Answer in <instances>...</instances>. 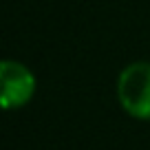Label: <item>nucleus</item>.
Returning <instances> with one entry per match:
<instances>
[{"label": "nucleus", "mask_w": 150, "mask_h": 150, "mask_svg": "<svg viewBox=\"0 0 150 150\" xmlns=\"http://www.w3.org/2000/svg\"><path fill=\"white\" fill-rule=\"evenodd\" d=\"M117 99L135 119H150V62H132L117 77Z\"/></svg>", "instance_id": "obj_1"}, {"label": "nucleus", "mask_w": 150, "mask_h": 150, "mask_svg": "<svg viewBox=\"0 0 150 150\" xmlns=\"http://www.w3.org/2000/svg\"><path fill=\"white\" fill-rule=\"evenodd\" d=\"M0 80H2V106L7 110L29 104V99L35 93V77L20 62H13V60L2 62Z\"/></svg>", "instance_id": "obj_2"}]
</instances>
